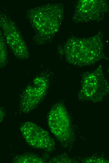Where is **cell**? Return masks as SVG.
<instances>
[{
	"instance_id": "1",
	"label": "cell",
	"mask_w": 109,
	"mask_h": 163,
	"mask_svg": "<svg viewBox=\"0 0 109 163\" xmlns=\"http://www.w3.org/2000/svg\"><path fill=\"white\" fill-rule=\"evenodd\" d=\"M103 37L101 31L88 38L71 36L58 46V54L66 62L74 66L94 65L107 59L104 52Z\"/></svg>"
},
{
	"instance_id": "2",
	"label": "cell",
	"mask_w": 109,
	"mask_h": 163,
	"mask_svg": "<svg viewBox=\"0 0 109 163\" xmlns=\"http://www.w3.org/2000/svg\"><path fill=\"white\" fill-rule=\"evenodd\" d=\"M62 3H48L32 8L27 17L35 32V42L43 44L50 41L59 31L64 17Z\"/></svg>"
},
{
	"instance_id": "3",
	"label": "cell",
	"mask_w": 109,
	"mask_h": 163,
	"mask_svg": "<svg viewBox=\"0 0 109 163\" xmlns=\"http://www.w3.org/2000/svg\"><path fill=\"white\" fill-rule=\"evenodd\" d=\"M48 124L61 146L70 149L75 139V129L64 103L58 102L51 108L48 116Z\"/></svg>"
},
{
	"instance_id": "4",
	"label": "cell",
	"mask_w": 109,
	"mask_h": 163,
	"mask_svg": "<svg viewBox=\"0 0 109 163\" xmlns=\"http://www.w3.org/2000/svg\"><path fill=\"white\" fill-rule=\"evenodd\" d=\"M80 84L78 96L81 101L98 103L109 95V83L101 64L93 71L82 73Z\"/></svg>"
},
{
	"instance_id": "5",
	"label": "cell",
	"mask_w": 109,
	"mask_h": 163,
	"mask_svg": "<svg viewBox=\"0 0 109 163\" xmlns=\"http://www.w3.org/2000/svg\"><path fill=\"white\" fill-rule=\"evenodd\" d=\"M47 73L35 76L21 93L19 102V111L27 113L34 109L41 102L48 91L50 79Z\"/></svg>"
},
{
	"instance_id": "6",
	"label": "cell",
	"mask_w": 109,
	"mask_h": 163,
	"mask_svg": "<svg viewBox=\"0 0 109 163\" xmlns=\"http://www.w3.org/2000/svg\"><path fill=\"white\" fill-rule=\"evenodd\" d=\"M1 29L6 43L18 59L24 60L29 56L26 43L16 23L7 13L0 14Z\"/></svg>"
},
{
	"instance_id": "7",
	"label": "cell",
	"mask_w": 109,
	"mask_h": 163,
	"mask_svg": "<svg viewBox=\"0 0 109 163\" xmlns=\"http://www.w3.org/2000/svg\"><path fill=\"white\" fill-rule=\"evenodd\" d=\"M109 13V1L105 0H81L77 1L72 17L76 23L103 20Z\"/></svg>"
},
{
	"instance_id": "8",
	"label": "cell",
	"mask_w": 109,
	"mask_h": 163,
	"mask_svg": "<svg viewBox=\"0 0 109 163\" xmlns=\"http://www.w3.org/2000/svg\"><path fill=\"white\" fill-rule=\"evenodd\" d=\"M19 129L23 138L31 146L48 152L55 150V141L49 133L34 123L25 122Z\"/></svg>"
},
{
	"instance_id": "9",
	"label": "cell",
	"mask_w": 109,
	"mask_h": 163,
	"mask_svg": "<svg viewBox=\"0 0 109 163\" xmlns=\"http://www.w3.org/2000/svg\"><path fill=\"white\" fill-rule=\"evenodd\" d=\"M13 161L16 163H44L45 161L37 155L26 153L14 156L13 159Z\"/></svg>"
},
{
	"instance_id": "10",
	"label": "cell",
	"mask_w": 109,
	"mask_h": 163,
	"mask_svg": "<svg viewBox=\"0 0 109 163\" xmlns=\"http://www.w3.org/2000/svg\"><path fill=\"white\" fill-rule=\"evenodd\" d=\"M6 42L2 31L0 34V66L2 68L4 67L8 62L7 50Z\"/></svg>"
},
{
	"instance_id": "11",
	"label": "cell",
	"mask_w": 109,
	"mask_h": 163,
	"mask_svg": "<svg viewBox=\"0 0 109 163\" xmlns=\"http://www.w3.org/2000/svg\"><path fill=\"white\" fill-rule=\"evenodd\" d=\"M73 160L66 154L56 156L51 159L49 161V163H72L75 162Z\"/></svg>"
},
{
	"instance_id": "12",
	"label": "cell",
	"mask_w": 109,
	"mask_h": 163,
	"mask_svg": "<svg viewBox=\"0 0 109 163\" xmlns=\"http://www.w3.org/2000/svg\"><path fill=\"white\" fill-rule=\"evenodd\" d=\"M84 163H109V160L100 156H91L83 160Z\"/></svg>"
},
{
	"instance_id": "13",
	"label": "cell",
	"mask_w": 109,
	"mask_h": 163,
	"mask_svg": "<svg viewBox=\"0 0 109 163\" xmlns=\"http://www.w3.org/2000/svg\"><path fill=\"white\" fill-rule=\"evenodd\" d=\"M5 113L4 110L2 108L0 109V122L2 121L4 116Z\"/></svg>"
},
{
	"instance_id": "14",
	"label": "cell",
	"mask_w": 109,
	"mask_h": 163,
	"mask_svg": "<svg viewBox=\"0 0 109 163\" xmlns=\"http://www.w3.org/2000/svg\"><path fill=\"white\" fill-rule=\"evenodd\" d=\"M108 72L109 74V66L108 69Z\"/></svg>"
}]
</instances>
